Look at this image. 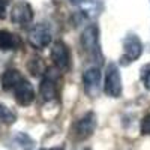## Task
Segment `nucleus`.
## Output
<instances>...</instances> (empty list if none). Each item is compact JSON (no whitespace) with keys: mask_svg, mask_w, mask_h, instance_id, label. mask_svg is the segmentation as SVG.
Returning <instances> with one entry per match:
<instances>
[{"mask_svg":"<svg viewBox=\"0 0 150 150\" xmlns=\"http://www.w3.org/2000/svg\"><path fill=\"white\" fill-rule=\"evenodd\" d=\"M17 120V114L12 111L9 107H6L5 104L0 102V123L3 125H12Z\"/></svg>","mask_w":150,"mask_h":150,"instance_id":"2eb2a0df","label":"nucleus"},{"mask_svg":"<svg viewBox=\"0 0 150 150\" xmlns=\"http://www.w3.org/2000/svg\"><path fill=\"white\" fill-rule=\"evenodd\" d=\"M24 78V75L18 71V69H6L2 74V78H0V83H2V89L6 92H12V89Z\"/></svg>","mask_w":150,"mask_h":150,"instance_id":"f8f14e48","label":"nucleus"},{"mask_svg":"<svg viewBox=\"0 0 150 150\" xmlns=\"http://www.w3.org/2000/svg\"><path fill=\"white\" fill-rule=\"evenodd\" d=\"M9 150H33L35 147V140L29 134L24 132H15L9 137L6 143Z\"/></svg>","mask_w":150,"mask_h":150,"instance_id":"9b49d317","label":"nucleus"},{"mask_svg":"<svg viewBox=\"0 0 150 150\" xmlns=\"http://www.w3.org/2000/svg\"><path fill=\"white\" fill-rule=\"evenodd\" d=\"M69 2H71L72 5H81V3H83V0H69Z\"/></svg>","mask_w":150,"mask_h":150,"instance_id":"aec40b11","label":"nucleus"},{"mask_svg":"<svg viewBox=\"0 0 150 150\" xmlns=\"http://www.w3.org/2000/svg\"><path fill=\"white\" fill-rule=\"evenodd\" d=\"M21 45V39L20 36L8 32V30H0V50L2 51H12V50H17Z\"/></svg>","mask_w":150,"mask_h":150,"instance_id":"ddd939ff","label":"nucleus"},{"mask_svg":"<svg viewBox=\"0 0 150 150\" xmlns=\"http://www.w3.org/2000/svg\"><path fill=\"white\" fill-rule=\"evenodd\" d=\"M3 2H5V3H8V2H11V0H3Z\"/></svg>","mask_w":150,"mask_h":150,"instance_id":"412c9836","label":"nucleus"},{"mask_svg":"<svg viewBox=\"0 0 150 150\" xmlns=\"http://www.w3.org/2000/svg\"><path fill=\"white\" fill-rule=\"evenodd\" d=\"M123 90L120 69L116 63H110L105 71V81H104V92L110 98H120Z\"/></svg>","mask_w":150,"mask_h":150,"instance_id":"0eeeda50","label":"nucleus"},{"mask_svg":"<svg viewBox=\"0 0 150 150\" xmlns=\"http://www.w3.org/2000/svg\"><path fill=\"white\" fill-rule=\"evenodd\" d=\"M6 17V3L3 0H0V20H3Z\"/></svg>","mask_w":150,"mask_h":150,"instance_id":"a211bd4d","label":"nucleus"},{"mask_svg":"<svg viewBox=\"0 0 150 150\" xmlns=\"http://www.w3.org/2000/svg\"><path fill=\"white\" fill-rule=\"evenodd\" d=\"M141 134L150 135V112H147L141 120Z\"/></svg>","mask_w":150,"mask_h":150,"instance_id":"f3484780","label":"nucleus"},{"mask_svg":"<svg viewBox=\"0 0 150 150\" xmlns=\"http://www.w3.org/2000/svg\"><path fill=\"white\" fill-rule=\"evenodd\" d=\"M27 68H29L30 74L35 75V77H39V75H44L47 72V68L44 65V62L39 57H32L30 62L27 63Z\"/></svg>","mask_w":150,"mask_h":150,"instance_id":"4468645a","label":"nucleus"},{"mask_svg":"<svg viewBox=\"0 0 150 150\" xmlns=\"http://www.w3.org/2000/svg\"><path fill=\"white\" fill-rule=\"evenodd\" d=\"M12 93H14L15 102L21 107H29L35 101V96H36L33 86L27 78H23L14 89H12Z\"/></svg>","mask_w":150,"mask_h":150,"instance_id":"9d476101","label":"nucleus"},{"mask_svg":"<svg viewBox=\"0 0 150 150\" xmlns=\"http://www.w3.org/2000/svg\"><path fill=\"white\" fill-rule=\"evenodd\" d=\"M96 114L93 111L86 112L83 117H80L77 122L72 125V138L75 141H84L90 138L96 129Z\"/></svg>","mask_w":150,"mask_h":150,"instance_id":"f03ea898","label":"nucleus"},{"mask_svg":"<svg viewBox=\"0 0 150 150\" xmlns=\"http://www.w3.org/2000/svg\"><path fill=\"white\" fill-rule=\"evenodd\" d=\"M41 150H65V146H59V147H51V149H41Z\"/></svg>","mask_w":150,"mask_h":150,"instance_id":"6ab92c4d","label":"nucleus"},{"mask_svg":"<svg viewBox=\"0 0 150 150\" xmlns=\"http://www.w3.org/2000/svg\"><path fill=\"white\" fill-rule=\"evenodd\" d=\"M140 77H141V81L144 84V87L147 90H150V63L144 65L140 71Z\"/></svg>","mask_w":150,"mask_h":150,"instance_id":"dca6fc26","label":"nucleus"},{"mask_svg":"<svg viewBox=\"0 0 150 150\" xmlns=\"http://www.w3.org/2000/svg\"><path fill=\"white\" fill-rule=\"evenodd\" d=\"M35 12L33 8L29 2H24V0H20L17 2L11 9V21L14 24H18V26H27L33 21Z\"/></svg>","mask_w":150,"mask_h":150,"instance_id":"1a4fd4ad","label":"nucleus"},{"mask_svg":"<svg viewBox=\"0 0 150 150\" xmlns=\"http://www.w3.org/2000/svg\"><path fill=\"white\" fill-rule=\"evenodd\" d=\"M80 44H81L83 51L87 56H90L93 59L102 57L101 45H99V27L96 26V24H90V26H87L83 30Z\"/></svg>","mask_w":150,"mask_h":150,"instance_id":"f257e3e1","label":"nucleus"},{"mask_svg":"<svg viewBox=\"0 0 150 150\" xmlns=\"http://www.w3.org/2000/svg\"><path fill=\"white\" fill-rule=\"evenodd\" d=\"M51 39H53V30L47 23H39V24H36V26H33L29 30V35H27L29 44L36 50L47 48L51 44Z\"/></svg>","mask_w":150,"mask_h":150,"instance_id":"423d86ee","label":"nucleus"},{"mask_svg":"<svg viewBox=\"0 0 150 150\" xmlns=\"http://www.w3.org/2000/svg\"><path fill=\"white\" fill-rule=\"evenodd\" d=\"M101 80L102 74L98 66L87 68L83 74V84H84V93L89 98H98L101 92Z\"/></svg>","mask_w":150,"mask_h":150,"instance_id":"6e6552de","label":"nucleus"},{"mask_svg":"<svg viewBox=\"0 0 150 150\" xmlns=\"http://www.w3.org/2000/svg\"><path fill=\"white\" fill-rule=\"evenodd\" d=\"M143 54V42L138 35L128 33L123 39V56L120 59L122 65H129L134 60L140 59Z\"/></svg>","mask_w":150,"mask_h":150,"instance_id":"39448f33","label":"nucleus"},{"mask_svg":"<svg viewBox=\"0 0 150 150\" xmlns=\"http://www.w3.org/2000/svg\"><path fill=\"white\" fill-rule=\"evenodd\" d=\"M50 59H51L53 65L60 72H68L72 66V56L71 50L63 41H56L51 45V51H50Z\"/></svg>","mask_w":150,"mask_h":150,"instance_id":"7ed1b4c3","label":"nucleus"},{"mask_svg":"<svg viewBox=\"0 0 150 150\" xmlns=\"http://www.w3.org/2000/svg\"><path fill=\"white\" fill-rule=\"evenodd\" d=\"M59 83H60V71H48L44 74L39 93L45 102H54L59 96Z\"/></svg>","mask_w":150,"mask_h":150,"instance_id":"20e7f679","label":"nucleus"}]
</instances>
